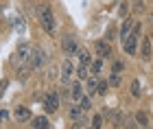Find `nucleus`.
Masks as SVG:
<instances>
[{
	"label": "nucleus",
	"mask_w": 153,
	"mask_h": 129,
	"mask_svg": "<svg viewBox=\"0 0 153 129\" xmlns=\"http://www.w3.org/2000/svg\"><path fill=\"white\" fill-rule=\"evenodd\" d=\"M46 62V55H44V50L42 48H33V55H31V68H42Z\"/></svg>",
	"instance_id": "obj_7"
},
{
	"label": "nucleus",
	"mask_w": 153,
	"mask_h": 129,
	"mask_svg": "<svg viewBox=\"0 0 153 129\" xmlns=\"http://www.w3.org/2000/svg\"><path fill=\"white\" fill-rule=\"evenodd\" d=\"M107 87H109V83H105V81H103V83H99V94H105Z\"/></svg>",
	"instance_id": "obj_22"
},
{
	"label": "nucleus",
	"mask_w": 153,
	"mask_h": 129,
	"mask_svg": "<svg viewBox=\"0 0 153 129\" xmlns=\"http://www.w3.org/2000/svg\"><path fill=\"white\" fill-rule=\"evenodd\" d=\"M131 26H134V22H131V20L127 18V20H125V24H123V29H120V37H123V39H127V35H129L131 31H134Z\"/></svg>",
	"instance_id": "obj_13"
},
{
	"label": "nucleus",
	"mask_w": 153,
	"mask_h": 129,
	"mask_svg": "<svg viewBox=\"0 0 153 129\" xmlns=\"http://www.w3.org/2000/svg\"><path fill=\"white\" fill-rule=\"evenodd\" d=\"M94 50H96V55L103 57V59L112 55V46H109V42H105V39H99V42L94 44Z\"/></svg>",
	"instance_id": "obj_6"
},
{
	"label": "nucleus",
	"mask_w": 153,
	"mask_h": 129,
	"mask_svg": "<svg viewBox=\"0 0 153 129\" xmlns=\"http://www.w3.org/2000/svg\"><path fill=\"white\" fill-rule=\"evenodd\" d=\"M88 92H90V94L99 92V79H96V77H90V79H88Z\"/></svg>",
	"instance_id": "obj_15"
},
{
	"label": "nucleus",
	"mask_w": 153,
	"mask_h": 129,
	"mask_svg": "<svg viewBox=\"0 0 153 129\" xmlns=\"http://www.w3.org/2000/svg\"><path fill=\"white\" fill-rule=\"evenodd\" d=\"M7 116H9V114H7V110H0V125L7 120Z\"/></svg>",
	"instance_id": "obj_23"
},
{
	"label": "nucleus",
	"mask_w": 153,
	"mask_h": 129,
	"mask_svg": "<svg viewBox=\"0 0 153 129\" xmlns=\"http://www.w3.org/2000/svg\"><path fill=\"white\" fill-rule=\"evenodd\" d=\"M103 127V116H94L92 118V129H101Z\"/></svg>",
	"instance_id": "obj_19"
},
{
	"label": "nucleus",
	"mask_w": 153,
	"mask_h": 129,
	"mask_svg": "<svg viewBox=\"0 0 153 129\" xmlns=\"http://www.w3.org/2000/svg\"><path fill=\"white\" fill-rule=\"evenodd\" d=\"M142 59L144 62L151 59V42H149V37H142Z\"/></svg>",
	"instance_id": "obj_12"
},
{
	"label": "nucleus",
	"mask_w": 153,
	"mask_h": 129,
	"mask_svg": "<svg viewBox=\"0 0 153 129\" xmlns=\"http://www.w3.org/2000/svg\"><path fill=\"white\" fill-rule=\"evenodd\" d=\"M92 70L99 72V70H101V62H94V64H92Z\"/></svg>",
	"instance_id": "obj_25"
},
{
	"label": "nucleus",
	"mask_w": 153,
	"mask_h": 129,
	"mask_svg": "<svg viewBox=\"0 0 153 129\" xmlns=\"http://www.w3.org/2000/svg\"><path fill=\"white\" fill-rule=\"evenodd\" d=\"M13 118H16L18 123H29V120H31L29 107H16V112H13Z\"/></svg>",
	"instance_id": "obj_9"
},
{
	"label": "nucleus",
	"mask_w": 153,
	"mask_h": 129,
	"mask_svg": "<svg viewBox=\"0 0 153 129\" xmlns=\"http://www.w3.org/2000/svg\"><path fill=\"white\" fill-rule=\"evenodd\" d=\"M125 125H127V129H138V127H134L136 123H134V120H129V118H125Z\"/></svg>",
	"instance_id": "obj_24"
},
{
	"label": "nucleus",
	"mask_w": 153,
	"mask_h": 129,
	"mask_svg": "<svg viewBox=\"0 0 153 129\" xmlns=\"http://www.w3.org/2000/svg\"><path fill=\"white\" fill-rule=\"evenodd\" d=\"M83 99V87L81 83H72V101H81Z\"/></svg>",
	"instance_id": "obj_14"
},
{
	"label": "nucleus",
	"mask_w": 153,
	"mask_h": 129,
	"mask_svg": "<svg viewBox=\"0 0 153 129\" xmlns=\"http://www.w3.org/2000/svg\"><path fill=\"white\" fill-rule=\"evenodd\" d=\"M31 55H33V48L29 44H20V48L16 53V59L20 62V66H24V64H31Z\"/></svg>",
	"instance_id": "obj_3"
},
{
	"label": "nucleus",
	"mask_w": 153,
	"mask_h": 129,
	"mask_svg": "<svg viewBox=\"0 0 153 129\" xmlns=\"http://www.w3.org/2000/svg\"><path fill=\"white\" fill-rule=\"evenodd\" d=\"M76 74H79V79H90V66H79Z\"/></svg>",
	"instance_id": "obj_17"
},
{
	"label": "nucleus",
	"mask_w": 153,
	"mask_h": 129,
	"mask_svg": "<svg viewBox=\"0 0 153 129\" xmlns=\"http://www.w3.org/2000/svg\"><path fill=\"white\" fill-rule=\"evenodd\" d=\"M81 114H83V110H81V105H72V107H70V118H74V120H79V118H81Z\"/></svg>",
	"instance_id": "obj_16"
},
{
	"label": "nucleus",
	"mask_w": 153,
	"mask_h": 129,
	"mask_svg": "<svg viewBox=\"0 0 153 129\" xmlns=\"http://www.w3.org/2000/svg\"><path fill=\"white\" fill-rule=\"evenodd\" d=\"M120 70H123V64H114V74H118Z\"/></svg>",
	"instance_id": "obj_26"
},
{
	"label": "nucleus",
	"mask_w": 153,
	"mask_h": 129,
	"mask_svg": "<svg viewBox=\"0 0 153 129\" xmlns=\"http://www.w3.org/2000/svg\"><path fill=\"white\" fill-rule=\"evenodd\" d=\"M131 94H134V96H140V81H134V83H131Z\"/></svg>",
	"instance_id": "obj_20"
},
{
	"label": "nucleus",
	"mask_w": 153,
	"mask_h": 129,
	"mask_svg": "<svg viewBox=\"0 0 153 129\" xmlns=\"http://www.w3.org/2000/svg\"><path fill=\"white\" fill-rule=\"evenodd\" d=\"M51 127V123H48V118L46 116H37V118H33V129H48Z\"/></svg>",
	"instance_id": "obj_10"
},
{
	"label": "nucleus",
	"mask_w": 153,
	"mask_h": 129,
	"mask_svg": "<svg viewBox=\"0 0 153 129\" xmlns=\"http://www.w3.org/2000/svg\"><path fill=\"white\" fill-rule=\"evenodd\" d=\"M138 37H140V26H134V31L127 35V39H123V48L127 55H136V48H138Z\"/></svg>",
	"instance_id": "obj_2"
},
{
	"label": "nucleus",
	"mask_w": 153,
	"mask_h": 129,
	"mask_svg": "<svg viewBox=\"0 0 153 129\" xmlns=\"http://www.w3.org/2000/svg\"><path fill=\"white\" fill-rule=\"evenodd\" d=\"M61 48H64L66 55H74V53L79 50V46H76V39L72 35H66L64 39H61Z\"/></svg>",
	"instance_id": "obj_5"
},
{
	"label": "nucleus",
	"mask_w": 153,
	"mask_h": 129,
	"mask_svg": "<svg viewBox=\"0 0 153 129\" xmlns=\"http://www.w3.org/2000/svg\"><path fill=\"white\" fill-rule=\"evenodd\" d=\"M57 107H59V96H57V92H48L46 99H44V110H46L48 114H53V112H57Z\"/></svg>",
	"instance_id": "obj_4"
},
{
	"label": "nucleus",
	"mask_w": 153,
	"mask_h": 129,
	"mask_svg": "<svg viewBox=\"0 0 153 129\" xmlns=\"http://www.w3.org/2000/svg\"><path fill=\"white\" fill-rule=\"evenodd\" d=\"M90 107H92V105H90V99H88V96H85V99H81V110L85 112V110H90Z\"/></svg>",
	"instance_id": "obj_21"
},
{
	"label": "nucleus",
	"mask_w": 153,
	"mask_h": 129,
	"mask_svg": "<svg viewBox=\"0 0 153 129\" xmlns=\"http://www.w3.org/2000/svg\"><path fill=\"white\" fill-rule=\"evenodd\" d=\"M134 120H136V125L140 127V129H144V127H147V123H149V116H147L144 112H136Z\"/></svg>",
	"instance_id": "obj_11"
},
{
	"label": "nucleus",
	"mask_w": 153,
	"mask_h": 129,
	"mask_svg": "<svg viewBox=\"0 0 153 129\" xmlns=\"http://www.w3.org/2000/svg\"><path fill=\"white\" fill-rule=\"evenodd\" d=\"M37 18H39V22H42V26H44V31L48 35H55V18H53L51 7L39 4L37 7Z\"/></svg>",
	"instance_id": "obj_1"
},
{
	"label": "nucleus",
	"mask_w": 153,
	"mask_h": 129,
	"mask_svg": "<svg viewBox=\"0 0 153 129\" xmlns=\"http://www.w3.org/2000/svg\"><path fill=\"white\" fill-rule=\"evenodd\" d=\"M79 59H81V66H90V53L88 50H79Z\"/></svg>",
	"instance_id": "obj_18"
},
{
	"label": "nucleus",
	"mask_w": 153,
	"mask_h": 129,
	"mask_svg": "<svg viewBox=\"0 0 153 129\" xmlns=\"http://www.w3.org/2000/svg\"><path fill=\"white\" fill-rule=\"evenodd\" d=\"M74 72H76L74 64L70 62V59H66V62H64V66H61V79H64L66 83H68V81L72 79V74H74Z\"/></svg>",
	"instance_id": "obj_8"
}]
</instances>
